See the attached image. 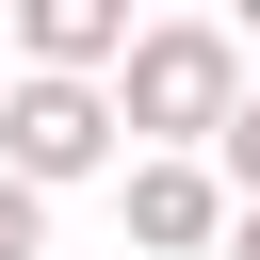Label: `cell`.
<instances>
[{
    "mask_svg": "<svg viewBox=\"0 0 260 260\" xmlns=\"http://www.w3.org/2000/svg\"><path fill=\"white\" fill-rule=\"evenodd\" d=\"M114 130L146 146V162H211V130L244 114V32H211V16H146L130 49H114Z\"/></svg>",
    "mask_w": 260,
    "mask_h": 260,
    "instance_id": "obj_1",
    "label": "cell"
},
{
    "mask_svg": "<svg viewBox=\"0 0 260 260\" xmlns=\"http://www.w3.org/2000/svg\"><path fill=\"white\" fill-rule=\"evenodd\" d=\"M114 162V98L98 81H0V179L16 195H65Z\"/></svg>",
    "mask_w": 260,
    "mask_h": 260,
    "instance_id": "obj_2",
    "label": "cell"
},
{
    "mask_svg": "<svg viewBox=\"0 0 260 260\" xmlns=\"http://www.w3.org/2000/svg\"><path fill=\"white\" fill-rule=\"evenodd\" d=\"M130 0H16V81H114Z\"/></svg>",
    "mask_w": 260,
    "mask_h": 260,
    "instance_id": "obj_3",
    "label": "cell"
},
{
    "mask_svg": "<svg viewBox=\"0 0 260 260\" xmlns=\"http://www.w3.org/2000/svg\"><path fill=\"white\" fill-rule=\"evenodd\" d=\"M130 244H146V260H211V244H228L211 162H130Z\"/></svg>",
    "mask_w": 260,
    "mask_h": 260,
    "instance_id": "obj_4",
    "label": "cell"
},
{
    "mask_svg": "<svg viewBox=\"0 0 260 260\" xmlns=\"http://www.w3.org/2000/svg\"><path fill=\"white\" fill-rule=\"evenodd\" d=\"M211 195H228V211H260V98L211 130Z\"/></svg>",
    "mask_w": 260,
    "mask_h": 260,
    "instance_id": "obj_5",
    "label": "cell"
},
{
    "mask_svg": "<svg viewBox=\"0 0 260 260\" xmlns=\"http://www.w3.org/2000/svg\"><path fill=\"white\" fill-rule=\"evenodd\" d=\"M0 260H49V195H16V179H0Z\"/></svg>",
    "mask_w": 260,
    "mask_h": 260,
    "instance_id": "obj_6",
    "label": "cell"
},
{
    "mask_svg": "<svg viewBox=\"0 0 260 260\" xmlns=\"http://www.w3.org/2000/svg\"><path fill=\"white\" fill-rule=\"evenodd\" d=\"M211 260H260V211H228V244H211Z\"/></svg>",
    "mask_w": 260,
    "mask_h": 260,
    "instance_id": "obj_7",
    "label": "cell"
},
{
    "mask_svg": "<svg viewBox=\"0 0 260 260\" xmlns=\"http://www.w3.org/2000/svg\"><path fill=\"white\" fill-rule=\"evenodd\" d=\"M0 81H16V0H0Z\"/></svg>",
    "mask_w": 260,
    "mask_h": 260,
    "instance_id": "obj_8",
    "label": "cell"
}]
</instances>
